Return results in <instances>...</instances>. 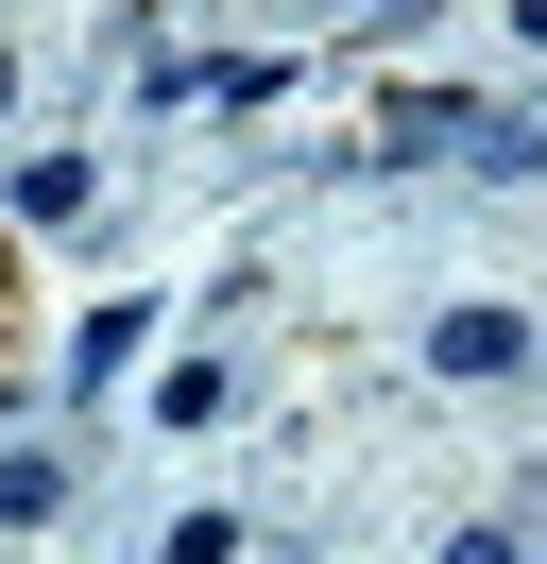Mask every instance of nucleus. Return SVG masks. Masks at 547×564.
Masks as SVG:
<instances>
[{"label":"nucleus","mask_w":547,"mask_h":564,"mask_svg":"<svg viewBox=\"0 0 547 564\" xmlns=\"http://www.w3.org/2000/svg\"><path fill=\"white\" fill-rule=\"evenodd\" d=\"M428 359H444V377H513V308H444Z\"/></svg>","instance_id":"obj_1"},{"label":"nucleus","mask_w":547,"mask_h":564,"mask_svg":"<svg viewBox=\"0 0 547 564\" xmlns=\"http://www.w3.org/2000/svg\"><path fill=\"white\" fill-rule=\"evenodd\" d=\"M52 496H68L52 462H34V445H0V530H34V513H52Z\"/></svg>","instance_id":"obj_2"},{"label":"nucleus","mask_w":547,"mask_h":564,"mask_svg":"<svg viewBox=\"0 0 547 564\" xmlns=\"http://www.w3.org/2000/svg\"><path fill=\"white\" fill-rule=\"evenodd\" d=\"M513 18H530V35H547V0H513Z\"/></svg>","instance_id":"obj_3"}]
</instances>
